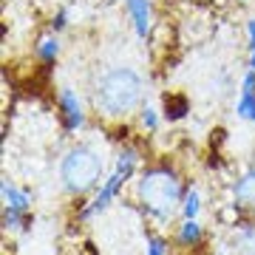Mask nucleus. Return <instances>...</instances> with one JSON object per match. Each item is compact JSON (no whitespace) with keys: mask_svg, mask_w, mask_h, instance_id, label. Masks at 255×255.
<instances>
[{"mask_svg":"<svg viewBox=\"0 0 255 255\" xmlns=\"http://www.w3.org/2000/svg\"><path fill=\"white\" fill-rule=\"evenodd\" d=\"M139 201L145 204V210L156 213V216H173L176 204L182 201V182L173 170L167 167H153L142 176L139 182Z\"/></svg>","mask_w":255,"mask_h":255,"instance_id":"f03ea898","label":"nucleus"},{"mask_svg":"<svg viewBox=\"0 0 255 255\" xmlns=\"http://www.w3.org/2000/svg\"><path fill=\"white\" fill-rule=\"evenodd\" d=\"M57 54H60V40L57 37H43L40 46H37V57L43 63H51V60H57Z\"/></svg>","mask_w":255,"mask_h":255,"instance_id":"9d476101","label":"nucleus"},{"mask_svg":"<svg viewBox=\"0 0 255 255\" xmlns=\"http://www.w3.org/2000/svg\"><path fill=\"white\" fill-rule=\"evenodd\" d=\"M247 31H250V40H253V60H250V65H253V71H255V20L247 23Z\"/></svg>","mask_w":255,"mask_h":255,"instance_id":"f3484780","label":"nucleus"},{"mask_svg":"<svg viewBox=\"0 0 255 255\" xmlns=\"http://www.w3.org/2000/svg\"><path fill=\"white\" fill-rule=\"evenodd\" d=\"M236 201H238V207L255 210V170H250V173H244L241 179H238V184H236Z\"/></svg>","mask_w":255,"mask_h":255,"instance_id":"423d86ee","label":"nucleus"},{"mask_svg":"<svg viewBox=\"0 0 255 255\" xmlns=\"http://www.w3.org/2000/svg\"><path fill=\"white\" fill-rule=\"evenodd\" d=\"M60 111H63V119H65V128H68V130H77V128L85 122L82 105H80V100L74 97L71 88H63V91H60Z\"/></svg>","mask_w":255,"mask_h":255,"instance_id":"20e7f679","label":"nucleus"},{"mask_svg":"<svg viewBox=\"0 0 255 255\" xmlns=\"http://www.w3.org/2000/svg\"><path fill=\"white\" fill-rule=\"evenodd\" d=\"M102 170V159L88 147H74L68 150L60 164V179H63L65 190L71 193H88L97 184Z\"/></svg>","mask_w":255,"mask_h":255,"instance_id":"7ed1b4c3","label":"nucleus"},{"mask_svg":"<svg viewBox=\"0 0 255 255\" xmlns=\"http://www.w3.org/2000/svg\"><path fill=\"white\" fill-rule=\"evenodd\" d=\"M238 114L244 119H255V71L247 74L244 80V91H241V100H238Z\"/></svg>","mask_w":255,"mask_h":255,"instance_id":"0eeeda50","label":"nucleus"},{"mask_svg":"<svg viewBox=\"0 0 255 255\" xmlns=\"http://www.w3.org/2000/svg\"><path fill=\"white\" fill-rule=\"evenodd\" d=\"M187 114V102L184 100H167V119H182Z\"/></svg>","mask_w":255,"mask_h":255,"instance_id":"ddd939ff","label":"nucleus"},{"mask_svg":"<svg viewBox=\"0 0 255 255\" xmlns=\"http://www.w3.org/2000/svg\"><path fill=\"white\" fill-rule=\"evenodd\" d=\"M3 199H6V207L9 210H28V196L26 193H20L17 187H11L9 182H3Z\"/></svg>","mask_w":255,"mask_h":255,"instance_id":"1a4fd4ad","label":"nucleus"},{"mask_svg":"<svg viewBox=\"0 0 255 255\" xmlns=\"http://www.w3.org/2000/svg\"><path fill=\"white\" fill-rule=\"evenodd\" d=\"M139 100H142V80L130 68L108 71L97 82V91H94V105H97V111L102 117L108 119L128 117L139 105Z\"/></svg>","mask_w":255,"mask_h":255,"instance_id":"f257e3e1","label":"nucleus"},{"mask_svg":"<svg viewBox=\"0 0 255 255\" xmlns=\"http://www.w3.org/2000/svg\"><path fill=\"white\" fill-rule=\"evenodd\" d=\"M199 193H187L184 196V204H182V213H184V219H196V213H199Z\"/></svg>","mask_w":255,"mask_h":255,"instance_id":"f8f14e48","label":"nucleus"},{"mask_svg":"<svg viewBox=\"0 0 255 255\" xmlns=\"http://www.w3.org/2000/svg\"><path fill=\"white\" fill-rule=\"evenodd\" d=\"M179 241H182V244H199L201 241V227H199V221L196 219H187L182 224V230H179Z\"/></svg>","mask_w":255,"mask_h":255,"instance_id":"9b49d317","label":"nucleus"},{"mask_svg":"<svg viewBox=\"0 0 255 255\" xmlns=\"http://www.w3.org/2000/svg\"><path fill=\"white\" fill-rule=\"evenodd\" d=\"M236 255H255V227L238 224L236 230Z\"/></svg>","mask_w":255,"mask_h":255,"instance_id":"6e6552de","label":"nucleus"},{"mask_svg":"<svg viewBox=\"0 0 255 255\" xmlns=\"http://www.w3.org/2000/svg\"><path fill=\"white\" fill-rule=\"evenodd\" d=\"M147 255H164V241L162 238H150V241H147Z\"/></svg>","mask_w":255,"mask_h":255,"instance_id":"dca6fc26","label":"nucleus"},{"mask_svg":"<svg viewBox=\"0 0 255 255\" xmlns=\"http://www.w3.org/2000/svg\"><path fill=\"white\" fill-rule=\"evenodd\" d=\"M3 221H6V227H23V224H26V216H23V210H9L6 207Z\"/></svg>","mask_w":255,"mask_h":255,"instance_id":"4468645a","label":"nucleus"},{"mask_svg":"<svg viewBox=\"0 0 255 255\" xmlns=\"http://www.w3.org/2000/svg\"><path fill=\"white\" fill-rule=\"evenodd\" d=\"M142 125H145L147 130H156V125H159V117H156L153 108H145V111H142Z\"/></svg>","mask_w":255,"mask_h":255,"instance_id":"2eb2a0df","label":"nucleus"},{"mask_svg":"<svg viewBox=\"0 0 255 255\" xmlns=\"http://www.w3.org/2000/svg\"><path fill=\"white\" fill-rule=\"evenodd\" d=\"M128 11L133 17V26H136L139 37H147L150 28H153V11H150V3L147 0H128Z\"/></svg>","mask_w":255,"mask_h":255,"instance_id":"39448f33","label":"nucleus"}]
</instances>
